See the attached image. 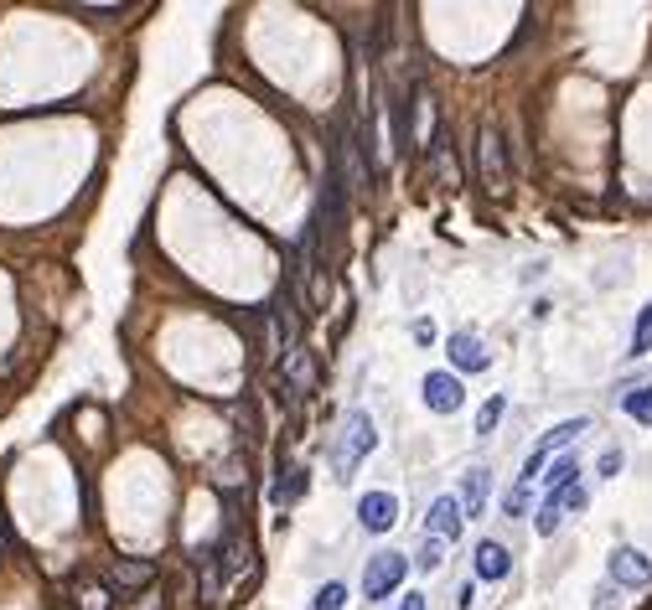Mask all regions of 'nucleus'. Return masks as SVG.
<instances>
[{"label":"nucleus","mask_w":652,"mask_h":610,"mask_svg":"<svg viewBox=\"0 0 652 610\" xmlns=\"http://www.w3.org/2000/svg\"><path fill=\"white\" fill-rule=\"evenodd\" d=\"M482 507H487V466H471L466 486H461V512L466 517H482Z\"/></svg>","instance_id":"obj_12"},{"label":"nucleus","mask_w":652,"mask_h":610,"mask_svg":"<svg viewBox=\"0 0 652 610\" xmlns=\"http://www.w3.org/2000/svg\"><path fill=\"white\" fill-rule=\"evenodd\" d=\"M575 476H580L575 455H559V461H554V471L544 476V492H549V497H559V492H565V486H575Z\"/></svg>","instance_id":"obj_16"},{"label":"nucleus","mask_w":652,"mask_h":610,"mask_svg":"<svg viewBox=\"0 0 652 610\" xmlns=\"http://www.w3.org/2000/svg\"><path fill=\"white\" fill-rule=\"evenodd\" d=\"M461 399H466L461 378H451V373H430V378H425V404H430L435 414H456Z\"/></svg>","instance_id":"obj_7"},{"label":"nucleus","mask_w":652,"mask_h":610,"mask_svg":"<svg viewBox=\"0 0 652 610\" xmlns=\"http://www.w3.org/2000/svg\"><path fill=\"white\" fill-rule=\"evenodd\" d=\"M301 492H306V481H301V471H295V466H285V461H280V481L270 486V502H275V507H290V502L301 497Z\"/></svg>","instance_id":"obj_14"},{"label":"nucleus","mask_w":652,"mask_h":610,"mask_svg":"<svg viewBox=\"0 0 652 610\" xmlns=\"http://www.w3.org/2000/svg\"><path fill=\"white\" fill-rule=\"evenodd\" d=\"M399 610H425V595H409V600H404Z\"/></svg>","instance_id":"obj_26"},{"label":"nucleus","mask_w":652,"mask_h":610,"mask_svg":"<svg viewBox=\"0 0 652 610\" xmlns=\"http://www.w3.org/2000/svg\"><path fill=\"white\" fill-rule=\"evenodd\" d=\"M559 523H565V512H559V507H539V517H533V528H539V538H549V533H559Z\"/></svg>","instance_id":"obj_21"},{"label":"nucleus","mask_w":652,"mask_h":610,"mask_svg":"<svg viewBox=\"0 0 652 610\" xmlns=\"http://www.w3.org/2000/svg\"><path fill=\"white\" fill-rule=\"evenodd\" d=\"M596 610H611V585H606V590H596Z\"/></svg>","instance_id":"obj_25"},{"label":"nucleus","mask_w":652,"mask_h":610,"mask_svg":"<svg viewBox=\"0 0 652 610\" xmlns=\"http://www.w3.org/2000/svg\"><path fill=\"white\" fill-rule=\"evenodd\" d=\"M151 579H156V564H140V559H125L114 569V585L120 590H140V585H151Z\"/></svg>","instance_id":"obj_15"},{"label":"nucleus","mask_w":652,"mask_h":610,"mask_svg":"<svg viewBox=\"0 0 652 610\" xmlns=\"http://www.w3.org/2000/svg\"><path fill=\"white\" fill-rule=\"evenodd\" d=\"M404 574H409V559H404V554H373L368 569H363V595H368V600H383Z\"/></svg>","instance_id":"obj_4"},{"label":"nucleus","mask_w":652,"mask_h":610,"mask_svg":"<svg viewBox=\"0 0 652 610\" xmlns=\"http://www.w3.org/2000/svg\"><path fill=\"white\" fill-rule=\"evenodd\" d=\"M378 445V430H373V419L363 414V409H352L347 419H342V430H337V445H332V471H337V481H347L352 471H358V461Z\"/></svg>","instance_id":"obj_2"},{"label":"nucleus","mask_w":652,"mask_h":610,"mask_svg":"<svg viewBox=\"0 0 652 610\" xmlns=\"http://www.w3.org/2000/svg\"><path fill=\"white\" fill-rule=\"evenodd\" d=\"M394 517H399V502H394L389 492H368V497L358 502V523H363L368 533H389Z\"/></svg>","instance_id":"obj_8"},{"label":"nucleus","mask_w":652,"mask_h":610,"mask_svg":"<svg viewBox=\"0 0 652 610\" xmlns=\"http://www.w3.org/2000/svg\"><path fill=\"white\" fill-rule=\"evenodd\" d=\"M621 409H627L637 424H652V388H632L627 399H621Z\"/></svg>","instance_id":"obj_17"},{"label":"nucleus","mask_w":652,"mask_h":610,"mask_svg":"<svg viewBox=\"0 0 652 610\" xmlns=\"http://www.w3.org/2000/svg\"><path fill=\"white\" fill-rule=\"evenodd\" d=\"M508 569H513V559H508V548H502V543H477V579H492V585H497V579H508Z\"/></svg>","instance_id":"obj_11"},{"label":"nucleus","mask_w":652,"mask_h":610,"mask_svg":"<svg viewBox=\"0 0 652 610\" xmlns=\"http://www.w3.org/2000/svg\"><path fill=\"white\" fill-rule=\"evenodd\" d=\"M451 362L461 373H482L487 368V347L471 337V331H456V337H451Z\"/></svg>","instance_id":"obj_10"},{"label":"nucleus","mask_w":652,"mask_h":610,"mask_svg":"<svg viewBox=\"0 0 652 610\" xmlns=\"http://www.w3.org/2000/svg\"><path fill=\"white\" fill-rule=\"evenodd\" d=\"M477 161H482L487 192H502V187H508V145H502V135H497L492 125H482V135H477Z\"/></svg>","instance_id":"obj_3"},{"label":"nucleus","mask_w":652,"mask_h":610,"mask_svg":"<svg viewBox=\"0 0 652 610\" xmlns=\"http://www.w3.org/2000/svg\"><path fill=\"white\" fill-rule=\"evenodd\" d=\"M652 352V305L637 311V331H632V357H647Z\"/></svg>","instance_id":"obj_18"},{"label":"nucleus","mask_w":652,"mask_h":610,"mask_svg":"<svg viewBox=\"0 0 652 610\" xmlns=\"http://www.w3.org/2000/svg\"><path fill=\"white\" fill-rule=\"evenodd\" d=\"M616 471H621V450H606L601 455V476H616Z\"/></svg>","instance_id":"obj_24"},{"label":"nucleus","mask_w":652,"mask_h":610,"mask_svg":"<svg viewBox=\"0 0 652 610\" xmlns=\"http://www.w3.org/2000/svg\"><path fill=\"white\" fill-rule=\"evenodd\" d=\"M285 388H290V393H306V388H311V352H306V347H295V352L285 357Z\"/></svg>","instance_id":"obj_13"},{"label":"nucleus","mask_w":652,"mask_h":610,"mask_svg":"<svg viewBox=\"0 0 652 610\" xmlns=\"http://www.w3.org/2000/svg\"><path fill=\"white\" fill-rule=\"evenodd\" d=\"M342 600H347V590L332 579V585H321V590H316V605H311V610H342Z\"/></svg>","instance_id":"obj_20"},{"label":"nucleus","mask_w":652,"mask_h":610,"mask_svg":"<svg viewBox=\"0 0 652 610\" xmlns=\"http://www.w3.org/2000/svg\"><path fill=\"white\" fill-rule=\"evenodd\" d=\"M78 605H83V610H109V595H104L99 585H83V590H78Z\"/></svg>","instance_id":"obj_22"},{"label":"nucleus","mask_w":652,"mask_h":610,"mask_svg":"<svg viewBox=\"0 0 652 610\" xmlns=\"http://www.w3.org/2000/svg\"><path fill=\"white\" fill-rule=\"evenodd\" d=\"M585 430H590V419H565V424H554V430L544 435V445H539V450H533L528 461H523V476H518V486H513V492H508V512H513V517H518L523 507H528V492H533V481H539L544 461H549L554 450H565L570 440H580Z\"/></svg>","instance_id":"obj_1"},{"label":"nucleus","mask_w":652,"mask_h":610,"mask_svg":"<svg viewBox=\"0 0 652 610\" xmlns=\"http://www.w3.org/2000/svg\"><path fill=\"white\" fill-rule=\"evenodd\" d=\"M414 564H420L425 574H430V569H440V538H430V543L420 548V554H414Z\"/></svg>","instance_id":"obj_23"},{"label":"nucleus","mask_w":652,"mask_h":610,"mask_svg":"<svg viewBox=\"0 0 652 610\" xmlns=\"http://www.w3.org/2000/svg\"><path fill=\"white\" fill-rule=\"evenodd\" d=\"M611 585H627V590L652 585V559L642 554V548H616L611 554Z\"/></svg>","instance_id":"obj_5"},{"label":"nucleus","mask_w":652,"mask_h":610,"mask_svg":"<svg viewBox=\"0 0 652 610\" xmlns=\"http://www.w3.org/2000/svg\"><path fill=\"white\" fill-rule=\"evenodd\" d=\"M502 409H508V399H502V393H492V399L482 404V414H477V435L487 440L492 430H497V419H502Z\"/></svg>","instance_id":"obj_19"},{"label":"nucleus","mask_w":652,"mask_h":610,"mask_svg":"<svg viewBox=\"0 0 652 610\" xmlns=\"http://www.w3.org/2000/svg\"><path fill=\"white\" fill-rule=\"evenodd\" d=\"M461 497H435V507H430V538H440V543H456V533H461Z\"/></svg>","instance_id":"obj_9"},{"label":"nucleus","mask_w":652,"mask_h":610,"mask_svg":"<svg viewBox=\"0 0 652 610\" xmlns=\"http://www.w3.org/2000/svg\"><path fill=\"white\" fill-rule=\"evenodd\" d=\"M337 161H342V187H347V192H363V187H368V161H363V140H358V130H342V140H337Z\"/></svg>","instance_id":"obj_6"}]
</instances>
